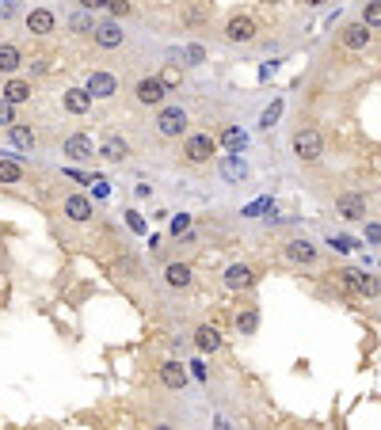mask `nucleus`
<instances>
[{
    "instance_id": "39",
    "label": "nucleus",
    "mask_w": 381,
    "mask_h": 430,
    "mask_svg": "<svg viewBox=\"0 0 381 430\" xmlns=\"http://www.w3.org/2000/svg\"><path fill=\"white\" fill-rule=\"evenodd\" d=\"M366 240H370V244H381V225H366Z\"/></svg>"
},
{
    "instance_id": "18",
    "label": "nucleus",
    "mask_w": 381,
    "mask_h": 430,
    "mask_svg": "<svg viewBox=\"0 0 381 430\" xmlns=\"http://www.w3.org/2000/svg\"><path fill=\"white\" fill-rule=\"evenodd\" d=\"M0 95L12 103V107H23V103H31V95H34V88H31V80H19V76H8L4 80V88H0Z\"/></svg>"
},
{
    "instance_id": "19",
    "label": "nucleus",
    "mask_w": 381,
    "mask_h": 430,
    "mask_svg": "<svg viewBox=\"0 0 381 430\" xmlns=\"http://www.w3.org/2000/svg\"><path fill=\"white\" fill-rule=\"evenodd\" d=\"M336 214H340L343 221H362L366 217V199L362 194H340V199H336Z\"/></svg>"
},
{
    "instance_id": "3",
    "label": "nucleus",
    "mask_w": 381,
    "mask_h": 430,
    "mask_svg": "<svg viewBox=\"0 0 381 430\" xmlns=\"http://www.w3.org/2000/svg\"><path fill=\"white\" fill-rule=\"evenodd\" d=\"M214 152H217V141L210 133H187L183 137V160L187 164H206V160H214Z\"/></svg>"
},
{
    "instance_id": "20",
    "label": "nucleus",
    "mask_w": 381,
    "mask_h": 430,
    "mask_svg": "<svg viewBox=\"0 0 381 430\" xmlns=\"http://www.w3.org/2000/svg\"><path fill=\"white\" fill-rule=\"evenodd\" d=\"M130 157V145H126L118 133H111V137H103L100 145V160H107V164H122V160Z\"/></svg>"
},
{
    "instance_id": "26",
    "label": "nucleus",
    "mask_w": 381,
    "mask_h": 430,
    "mask_svg": "<svg viewBox=\"0 0 381 430\" xmlns=\"http://www.w3.org/2000/svg\"><path fill=\"white\" fill-rule=\"evenodd\" d=\"M96 19H91V12L88 8H80V12H73V16H69V31L73 34H96Z\"/></svg>"
},
{
    "instance_id": "16",
    "label": "nucleus",
    "mask_w": 381,
    "mask_h": 430,
    "mask_svg": "<svg viewBox=\"0 0 381 430\" xmlns=\"http://www.w3.org/2000/svg\"><path fill=\"white\" fill-rule=\"evenodd\" d=\"M195 350H199V354H214V350H221L225 347V339H221V331L214 328V324H199V328H195Z\"/></svg>"
},
{
    "instance_id": "10",
    "label": "nucleus",
    "mask_w": 381,
    "mask_h": 430,
    "mask_svg": "<svg viewBox=\"0 0 381 430\" xmlns=\"http://www.w3.org/2000/svg\"><path fill=\"white\" fill-rule=\"evenodd\" d=\"M61 214L73 225H88L91 217H96V210H91V202L84 199V194H65V199H61Z\"/></svg>"
},
{
    "instance_id": "42",
    "label": "nucleus",
    "mask_w": 381,
    "mask_h": 430,
    "mask_svg": "<svg viewBox=\"0 0 381 430\" xmlns=\"http://www.w3.org/2000/svg\"><path fill=\"white\" fill-rule=\"evenodd\" d=\"M267 4H274V0H267Z\"/></svg>"
},
{
    "instance_id": "7",
    "label": "nucleus",
    "mask_w": 381,
    "mask_h": 430,
    "mask_svg": "<svg viewBox=\"0 0 381 430\" xmlns=\"http://www.w3.org/2000/svg\"><path fill=\"white\" fill-rule=\"evenodd\" d=\"M61 152H65V160H73V164H84V160L100 157V149L91 145L88 133H69V137L61 141Z\"/></svg>"
},
{
    "instance_id": "11",
    "label": "nucleus",
    "mask_w": 381,
    "mask_h": 430,
    "mask_svg": "<svg viewBox=\"0 0 381 430\" xmlns=\"http://www.w3.org/2000/svg\"><path fill=\"white\" fill-rule=\"evenodd\" d=\"M126 42V31H122V19H103L100 27H96V46H100V50H118V46H122Z\"/></svg>"
},
{
    "instance_id": "6",
    "label": "nucleus",
    "mask_w": 381,
    "mask_h": 430,
    "mask_svg": "<svg viewBox=\"0 0 381 430\" xmlns=\"http://www.w3.org/2000/svg\"><path fill=\"white\" fill-rule=\"evenodd\" d=\"M187 126H190V115L183 107H160V115H157V133L160 137H183Z\"/></svg>"
},
{
    "instance_id": "12",
    "label": "nucleus",
    "mask_w": 381,
    "mask_h": 430,
    "mask_svg": "<svg viewBox=\"0 0 381 430\" xmlns=\"http://www.w3.org/2000/svg\"><path fill=\"white\" fill-rule=\"evenodd\" d=\"M157 377H160V385H164V389H172V392L187 389V365H183L179 358H168V362H160V365H157Z\"/></svg>"
},
{
    "instance_id": "24",
    "label": "nucleus",
    "mask_w": 381,
    "mask_h": 430,
    "mask_svg": "<svg viewBox=\"0 0 381 430\" xmlns=\"http://www.w3.org/2000/svg\"><path fill=\"white\" fill-rule=\"evenodd\" d=\"M8 141L23 152H34V145H39V137H34L31 126H8Z\"/></svg>"
},
{
    "instance_id": "31",
    "label": "nucleus",
    "mask_w": 381,
    "mask_h": 430,
    "mask_svg": "<svg viewBox=\"0 0 381 430\" xmlns=\"http://www.w3.org/2000/svg\"><path fill=\"white\" fill-rule=\"evenodd\" d=\"M107 12H111L115 19H126V16L133 12V4H130V0H107Z\"/></svg>"
},
{
    "instance_id": "17",
    "label": "nucleus",
    "mask_w": 381,
    "mask_h": 430,
    "mask_svg": "<svg viewBox=\"0 0 381 430\" xmlns=\"http://www.w3.org/2000/svg\"><path fill=\"white\" fill-rule=\"evenodd\" d=\"M91 100H96V95H91L84 84H80V88H65V91H61V107H65L69 115H88Z\"/></svg>"
},
{
    "instance_id": "38",
    "label": "nucleus",
    "mask_w": 381,
    "mask_h": 430,
    "mask_svg": "<svg viewBox=\"0 0 381 430\" xmlns=\"http://www.w3.org/2000/svg\"><path fill=\"white\" fill-rule=\"evenodd\" d=\"M80 8H88V12H100V8H107V0H76Z\"/></svg>"
},
{
    "instance_id": "23",
    "label": "nucleus",
    "mask_w": 381,
    "mask_h": 430,
    "mask_svg": "<svg viewBox=\"0 0 381 430\" xmlns=\"http://www.w3.org/2000/svg\"><path fill=\"white\" fill-rule=\"evenodd\" d=\"M217 145H221L225 152H244L248 149V133H244L241 126H225L221 137H217Z\"/></svg>"
},
{
    "instance_id": "25",
    "label": "nucleus",
    "mask_w": 381,
    "mask_h": 430,
    "mask_svg": "<svg viewBox=\"0 0 381 430\" xmlns=\"http://www.w3.org/2000/svg\"><path fill=\"white\" fill-rule=\"evenodd\" d=\"M206 23V4L202 0H183V27H202Z\"/></svg>"
},
{
    "instance_id": "8",
    "label": "nucleus",
    "mask_w": 381,
    "mask_h": 430,
    "mask_svg": "<svg viewBox=\"0 0 381 430\" xmlns=\"http://www.w3.org/2000/svg\"><path fill=\"white\" fill-rule=\"evenodd\" d=\"M282 256L290 259L294 267H313L320 251H316V244H313V240H305V236H294V240L282 244Z\"/></svg>"
},
{
    "instance_id": "37",
    "label": "nucleus",
    "mask_w": 381,
    "mask_h": 430,
    "mask_svg": "<svg viewBox=\"0 0 381 430\" xmlns=\"http://www.w3.org/2000/svg\"><path fill=\"white\" fill-rule=\"evenodd\" d=\"M331 248H340V251H351V248H355V240H351V236H331Z\"/></svg>"
},
{
    "instance_id": "35",
    "label": "nucleus",
    "mask_w": 381,
    "mask_h": 430,
    "mask_svg": "<svg viewBox=\"0 0 381 430\" xmlns=\"http://www.w3.org/2000/svg\"><path fill=\"white\" fill-rule=\"evenodd\" d=\"M187 229H190V217H187V214H183V217H175V221H172V236H183Z\"/></svg>"
},
{
    "instance_id": "29",
    "label": "nucleus",
    "mask_w": 381,
    "mask_h": 430,
    "mask_svg": "<svg viewBox=\"0 0 381 430\" xmlns=\"http://www.w3.org/2000/svg\"><path fill=\"white\" fill-rule=\"evenodd\" d=\"M0 183H23V164H16V160H0Z\"/></svg>"
},
{
    "instance_id": "2",
    "label": "nucleus",
    "mask_w": 381,
    "mask_h": 430,
    "mask_svg": "<svg viewBox=\"0 0 381 430\" xmlns=\"http://www.w3.org/2000/svg\"><path fill=\"white\" fill-rule=\"evenodd\" d=\"M133 100H138L141 107H160V103L168 100V80L164 76H141V80L133 84Z\"/></svg>"
},
{
    "instance_id": "36",
    "label": "nucleus",
    "mask_w": 381,
    "mask_h": 430,
    "mask_svg": "<svg viewBox=\"0 0 381 430\" xmlns=\"http://www.w3.org/2000/svg\"><path fill=\"white\" fill-rule=\"evenodd\" d=\"M187 58H190V65H202V61H206V50H202V46H187Z\"/></svg>"
},
{
    "instance_id": "41",
    "label": "nucleus",
    "mask_w": 381,
    "mask_h": 430,
    "mask_svg": "<svg viewBox=\"0 0 381 430\" xmlns=\"http://www.w3.org/2000/svg\"><path fill=\"white\" fill-rule=\"evenodd\" d=\"M301 4H305V8H324L328 0H301Z\"/></svg>"
},
{
    "instance_id": "22",
    "label": "nucleus",
    "mask_w": 381,
    "mask_h": 430,
    "mask_svg": "<svg viewBox=\"0 0 381 430\" xmlns=\"http://www.w3.org/2000/svg\"><path fill=\"white\" fill-rule=\"evenodd\" d=\"M19 65H23V50L12 42H0V76H16Z\"/></svg>"
},
{
    "instance_id": "5",
    "label": "nucleus",
    "mask_w": 381,
    "mask_h": 430,
    "mask_svg": "<svg viewBox=\"0 0 381 430\" xmlns=\"http://www.w3.org/2000/svg\"><path fill=\"white\" fill-rule=\"evenodd\" d=\"M221 34H225V42H232V46H248V42H256V19L244 16V12H237V16L225 19Z\"/></svg>"
},
{
    "instance_id": "15",
    "label": "nucleus",
    "mask_w": 381,
    "mask_h": 430,
    "mask_svg": "<svg viewBox=\"0 0 381 430\" xmlns=\"http://www.w3.org/2000/svg\"><path fill=\"white\" fill-rule=\"evenodd\" d=\"M23 23H27V31H31V34L46 38V34H54V27H58V16H54L50 8H31L23 16Z\"/></svg>"
},
{
    "instance_id": "34",
    "label": "nucleus",
    "mask_w": 381,
    "mask_h": 430,
    "mask_svg": "<svg viewBox=\"0 0 381 430\" xmlns=\"http://www.w3.org/2000/svg\"><path fill=\"white\" fill-rule=\"evenodd\" d=\"M16 12H19V4H16V0H0V19H12Z\"/></svg>"
},
{
    "instance_id": "27",
    "label": "nucleus",
    "mask_w": 381,
    "mask_h": 430,
    "mask_svg": "<svg viewBox=\"0 0 381 430\" xmlns=\"http://www.w3.org/2000/svg\"><path fill=\"white\" fill-rule=\"evenodd\" d=\"M256 328H259V313L256 308H244V313L237 316V331H241V335H256Z\"/></svg>"
},
{
    "instance_id": "21",
    "label": "nucleus",
    "mask_w": 381,
    "mask_h": 430,
    "mask_svg": "<svg viewBox=\"0 0 381 430\" xmlns=\"http://www.w3.org/2000/svg\"><path fill=\"white\" fill-rule=\"evenodd\" d=\"M164 282L172 286V290H190V286H195V271H190L187 263H168L164 267Z\"/></svg>"
},
{
    "instance_id": "9",
    "label": "nucleus",
    "mask_w": 381,
    "mask_h": 430,
    "mask_svg": "<svg viewBox=\"0 0 381 430\" xmlns=\"http://www.w3.org/2000/svg\"><path fill=\"white\" fill-rule=\"evenodd\" d=\"M225 290H232V293H241V290H252L256 286V267L252 263H232V267H225Z\"/></svg>"
},
{
    "instance_id": "40",
    "label": "nucleus",
    "mask_w": 381,
    "mask_h": 430,
    "mask_svg": "<svg viewBox=\"0 0 381 430\" xmlns=\"http://www.w3.org/2000/svg\"><path fill=\"white\" fill-rule=\"evenodd\" d=\"M190 373H195L199 381H206V365H202V362H190Z\"/></svg>"
},
{
    "instance_id": "33",
    "label": "nucleus",
    "mask_w": 381,
    "mask_h": 430,
    "mask_svg": "<svg viewBox=\"0 0 381 430\" xmlns=\"http://www.w3.org/2000/svg\"><path fill=\"white\" fill-rule=\"evenodd\" d=\"M279 115H282V103H279V100H274V103H271V107H267V111H263V122H259V126H263V130H267V126H274V118H279Z\"/></svg>"
},
{
    "instance_id": "4",
    "label": "nucleus",
    "mask_w": 381,
    "mask_h": 430,
    "mask_svg": "<svg viewBox=\"0 0 381 430\" xmlns=\"http://www.w3.org/2000/svg\"><path fill=\"white\" fill-rule=\"evenodd\" d=\"M340 282L347 290H355L358 297H381V278L378 274H366V271H355V267H343L340 271Z\"/></svg>"
},
{
    "instance_id": "13",
    "label": "nucleus",
    "mask_w": 381,
    "mask_h": 430,
    "mask_svg": "<svg viewBox=\"0 0 381 430\" xmlns=\"http://www.w3.org/2000/svg\"><path fill=\"white\" fill-rule=\"evenodd\" d=\"M84 88L96 95V100H115V91H118V80L115 73H103V69H91L88 80H84Z\"/></svg>"
},
{
    "instance_id": "32",
    "label": "nucleus",
    "mask_w": 381,
    "mask_h": 430,
    "mask_svg": "<svg viewBox=\"0 0 381 430\" xmlns=\"http://www.w3.org/2000/svg\"><path fill=\"white\" fill-rule=\"evenodd\" d=\"M225 175H229V179H244V175H248V168L237 160V152H232V160H225Z\"/></svg>"
},
{
    "instance_id": "30",
    "label": "nucleus",
    "mask_w": 381,
    "mask_h": 430,
    "mask_svg": "<svg viewBox=\"0 0 381 430\" xmlns=\"http://www.w3.org/2000/svg\"><path fill=\"white\" fill-rule=\"evenodd\" d=\"M8 126H16V107L0 95V130H8Z\"/></svg>"
},
{
    "instance_id": "1",
    "label": "nucleus",
    "mask_w": 381,
    "mask_h": 430,
    "mask_svg": "<svg viewBox=\"0 0 381 430\" xmlns=\"http://www.w3.org/2000/svg\"><path fill=\"white\" fill-rule=\"evenodd\" d=\"M290 152L301 160V164H316V160L324 157V137H320V130H313V126H301V130L290 137Z\"/></svg>"
},
{
    "instance_id": "14",
    "label": "nucleus",
    "mask_w": 381,
    "mask_h": 430,
    "mask_svg": "<svg viewBox=\"0 0 381 430\" xmlns=\"http://www.w3.org/2000/svg\"><path fill=\"white\" fill-rule=\"evenodd\" d=\"M370 38H373V27H366L362 19H358V23L340 27V42H343V50H366V46H370Z\"/></svg>"
},
{
    "instance_id": "28",
    "label": "nucleus",
    "mask_w": 381,
    "mask_h": 430,
    "mask_svg": "<svg viewBox=\"0 0 381 430\" xmlns=\"http://www.w3.org/2000/svg\"><path fill=\"white\" fill-rule=\"evenodd\" d=\"M358 19H362L366 27H373V31H378V27H381V0H366V4H362V16H358Z\"/></svg>"
}]
</instances>
